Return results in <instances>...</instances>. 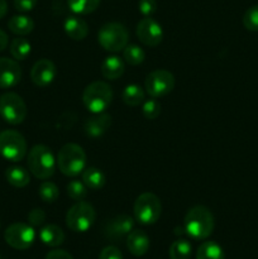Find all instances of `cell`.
Instances as JSON below:
<instances>
[{
  "mask_svg": "<svg viewBox=\"0 0 258 259\" xmlns=\"http://www.w3.org/2000/svg\"><path fill=\"white\" fill-rule=\"evenodd\" d=\"M215 227L212 212L206 206L197 205L186 212L184 219V229L187 235L196 240H204L210 237Z\"/></svg>",
  "mask_w": 258,
  "mask_h": 259,
  "instance_id": "1",
  "label": "cell"
},
{
  "mask_svg": "<svg viewBox=\"0 0 258 259\" xmlns=\"http://www.w3.org/2000/svg\"><path fill=\"white\" fill-rule=\"evenodd\" d=\"M27 164L33 176L39 180H47L55 174L57 161L50 147L37 144L28 153Z\"/></svg>",
  "mask_w": 258,
  "mask_h": 259,
  "instance_id": "2",
  "label": "cell"
},
{
  "mask_svg": "<svg viewBox=\"0 0 258 259\" xmlns=\"http://www.w3.org/2000/svg\"><path fill=\"white\" fill-rule=\"evenodd\" d=\"M58 169L67 177H75L82 174L86 167V153L82 147L76 143H67L58 151Z\"/></svg>",
  "mask_w": 258,
  "mask_h": 259,
  "instance_id": "3",
  "label": "cell"
},
{
  "mask_svg": "<svg viewBox=\"0 0 258 259\" xmlns=\"http://www.w3.org/2000/svg\"><path fill=\"white\" fill-rule=\"evenodd\" d=\"M113 101V90L104 81H94L89 83L82 93V103L93 114L104 113Z\"/></svg>",
  "mask_w": 258,
  "mask_h": 259,
  "instance_id": "4",
  "label": "cell"
},
{
  "mask_svg": "<svg viewBox=\"0 0 258 259\" xmlns=\"http://www.w3.org/2000/svg\"><path fill=\"white\" fill-rule=\"evenodd\" d=\"M129 33L121 23L110 22L104 24L98 33V42L101 47L109 52L116 53L126 47Z\"/></svg>",
  "mask_w": 258,
  "mask_h": 259,
  "instance_id": "5",
  "label": "cell"
},
{
  "mask_svg": "<svg viewBox=\"0 0 258 259\" xmlns=\"http://www.w3.org/2000/svg\"><path fill=\"white\" fill-rule=\"evenodd\" d=\"M96 211L88 201H77L66 214V225L75 233H85L94 225Z\"/></svg>",
  "mask_w": 258,
  "mask_h": 259,
  "instance_id": "6",
  "label": "cell"
},
{
  "mask_svg": "<svg viewBox=\"0 0 258 259\" xmlns=\"http://www.w3.org/2000/svg\"><path fill=\"white\" fill-rule=\"evenodd\" d=\"M161 212V200L152 192L139 195L134 202V217L143 225H152L158 222Z\"/></svg>",
  "mask_w": 258,
  "mask_h": 259,
  "instance_id": "7",
  "label": "cell"
},
{
  "mask_svg": "<svg viewBox=\"0 0 258 259\" xmlns=\"http://www.w3.org/2000/svg\"><path fill=\"white\" fill-rule=\"evenodd\" d=\"M27 154V142L17 131L0 133V156L10 162H19Z\"/></svg>",
  "mask_w": 258,
  "mask_h": 259,
  "instance_id": "8",
  "label": "cell"
},
{
  "mask_svg": "<svg viewBox=\"0 0 258 259\" xmlns=\"http://www.w3.org/2000/svg\"><path fill=\"white\" fill-rule=\"evenodd\" d=\"M28 114L24 100L15 93H7L0 96V116L7 123L18 125L25 120Z\"/></svg>",
  "mask_w": 258,
  "mask_h": 259,
  "instance_id": "9",
  "label": "cell"
},
{
  "mask_svg": "<svg viewBox=\"0 0 258 259\" xmlns=\"http://www.w3.org/2000/svg\"><path fill=\"white\" fill-rule=\"evenodd\" d=\"M5 242L12 248L25 250L33 245L35 240L34 228L25 223H14L9 225L4 233Z\"/></svg>",
  "mask_w": 258,
  "mask_h": 259,
  "instance_id": "10",
  "label": "cell"
},
{
  "mask_svg": "<svg viewBox=\"0 0 258 259\" xmlns=\"http://www.w3.org/2000/svg\"><path fill=\"white\" fill-rule=\"evenodd\" d=\"M144 86L151 98H162L174 90L175 76L167 70H154L146 77Z\"/></svg>",
  "mask_w": 258,
  "mask_h": 259,
  "instance_id": "11",
  "label": "cell"
},
{
  "mask_svg": "<svg viewBox=\"0 0 258 259\" xmlns=\"http://www.w3.org/2000/svg\"><path fill=\"white\" fill-rule=\"evenodd\" d=\"M137 37L147 47H157L163 39V29L152 17H144L137 24Z\"/></svg>",
  "mask_w": 258,
  "mask_h": 259,
  "instance_id": "12",
  "label": "cell"
},
{
  "mask_svg": "<svg viewBox=\"0 0 258 259\" xmlns=\"http://www.w3.org/2000/svg\"><path fill=\"white\" fill-rule=\"evenodd\" d=\"M57 75L56 65L48 58H42L33 65L30 70V80L38 88H46L55 81Z\"/></svg>",
  "mask_w": 258,
  "mask_h": 259,
  "instance_id": "13",
  "label": "cell"
},
{
  "mask_svg": "<svg viewBox=\"0 0 258 259\" xmlns=\"http://www.w3.org/2000/svg\"><path fill=\"white\" fill-rule=\"evenodd\" d=\"M134 220L129 215H118L113 219L108 220L104 228V234L111 240H119L128 235L133 230Z\"/></svg>",
  "mask_w": 258,
  "mask_h": 259,
  "instance_id": "14",
  "label": "cell"
},
{
  "mask_svg": "<svg viewBox=\"0 0 258 259\" xmlns=\"http://www.w3.org/2000/svg\"><path fill=\"white\" fill-rule=\"evenodd\" d=\"M22 78V68L15 60L0 57V89L17 86Z\"/></svg>",
  "mask_w": 258,
  "mask_h": 259,
  "instance_id": "15",
  "label": "cell"
},
{
  "mask_svg": "<svg viewBox=\"0 0 258 259\" xmlns=\"http://www.w3.org/2000/svg\"><path fill=\"white\" fill-rule=\"evenodd\" d=\"M111 125V116L109 114H94V116L89 118L85 121V129L86 136H89L90 138H99V137L103 136Z\"/></svg>",
  "mask_w": 258,
  "mask_h": 259,
  "instance_id": "16",
  "label": "cell"
},
{
  "mask_svg": "<svg viewBox=\"0 0 258 259\" xmlns=\"http://www.w3.org/2000/svg\"><path fill=\"white\" fill-rule=\"evenodd\" d=\"M65 33L73 40H82L89 34V25L78 15H71L63 23Z\"/></svg>",
  "mask_w": 258,
  "mask_h": 259,
  "instance_id": "17",
  "label": "cell"
},
{
  "mask_svg": "<svg viewBox=\"0 0 258 259\" xmlns=\"http://www.w3.org/2000/svg\"><path fill=\"white\" fill-rule=\"evenodd\" d=\"M126 247L136 257H142L149 249V238L143 230H132L126 238Z\"/></svg>",
  "mask_w": 258,
  "mask_h": 259,
  "instance_id": "18",
  "label": "cell"
},
{
  "mask_svg": "<svg viewBox=\"0 0 258 259\" xmlns=\"http://www.w3.org/2000/svg\"><path fill=\"white\" fill-rule=\"evenodd\" d=\"M101 75L108 80H118L125 71L124 61L118 56H108L101 63Z\"/></svg>",
  "mask_w": 258,
  "mask_h": 259,
  "instance_id": "19",
  "label": "cell"
},
{
  "mask_svg": "<svg viewBox=\"0 0 258 259\" xmlns=\"http://www.w3.org/2000/svg\"><path fill=\"white\" fill-rule=\"evenodd\" d=\"M39 239L47 247H60L65 242V233L58 225L48 224L39 230Z\"/></svg>",
  "mask_w": 258,
  "mask_h": 259,
  "instance_id": "20",
  "label": "cell"
},
{
  "mask_svg": "<svg viewBox=\"0 0 258 259\" xmlns=\"http://www.w3.org/2000/svg\"><path fill=\"white\" fill-rule=\"evenodd\" d=\"M8 28H9L10 32L17 35H27L34 29V22L28 15H14L8 22Z\"/></svg>",
  "mask_w": 258,
  "mask_h": 259,
  "instance_id": "21",
  "label": "cell"
},
{
  "mask_svg": "<svg viewBox=\"0 0 258 259\" xmlns=\"http://www.w3.org/2000/svg\"><path fill=\"white\" fill-rule=\"evenodd\" d=\"M5 179L13 187H17V189H23L28 186L30 182L29 172L20 166L8 167L5 171Z\"/></svg>",
  "mask_w": 258,
  "mask_h": 259,
  "instance_id": "22",
  "label": "cell"
},
{
  "mask_svg": "<svg viewBox=\"0 0 258 259\" xmlns=\"http://www.w3.org/2000/svg\"><path fill=\"white\" fill-rule=\"evenodd\" d=\"M82 182L86 185V187L90 190H100L105 185L106 179L103 171H100L96 167H88L82 171Z\"/></svg>",
  "mask_w": 258,
  "mask_h": 259,
  "instance_id": "23",
  "label": "cell"
},
{
  "mask_svg": "<svg viewBox=\"0 0 258 259\" xmlns=\"http://www.w3.org/2000/svg\"><path fill=\"white\" fill-rule=\"evenodd\" d=\"M144 91L137 83H131L125 86L121 93V99L128 106H138L144 101Z\"/></svg>",
  "mask_w": 258,
  "mask_h": 259,
  "instance_id": "24",
  "label": "cell"
},
{
  "mask_svg": "<svg viewBox=\"0 0 258 259\" xmlns=\"http://www.w3.org/2000/svg\"><path fill=\"white\" fill-rule=\"evenodd\" d=\"M196 259H224V252L218 243L210 240L197 248Z\"/></svg>",
  "mask_w": 258,
  "mask_h": 259,
  "instance_id": "25",
  "label": "cell"
},
{
  "mask_svg": "<svg viewBox=\"0 0 258 259\" xmlns=\"http://www.w3.org/2000/svg\"><path fill=\"white\" fill-rule=\"evenodd\" d=\"M68 8L77 15H88L95 12L100 0H67Z\"/></svg>",
  "mask_w": 258,
  "mask_h": 259,
  "instance_id": "26",
  "label": "cell"
},
{
  "mask_svg": "<svg viewBox=\"0 0 258 259\" xmlns=\"http://www.w3.org/2000/svg\"><path fill=\"white\" fill-rule=\"evenodd\" d=\"M9 51L13 58H15L17 61H23L30 55L32 46H30L29 40H27L25 38H14L13 42L10 43Z\"/></svg>",
  "mask_w": 258,
  "mask_h": 259,
  "instance_id": "27",
  "label": "cell"
},
{
  "mask_svg": "<svg viewBox=\"0 0 258 259\" xmlns=\"http://www.w3.org/2000/svg\"><path fill=\"white\" fill-rule=\"evenodd\" d=\"M191 250V244L186 239H177L169 247L168 255L171 259H190Z\"/></svg>",
  "mask_w": 258,
  "mask_h": 259,
  "instance_id": "28",
  "label": "cell"
},
{
  "mask_svg": "<svg viewBox=\"0 0 258 259\" xmlns=\"http://www.w3.org/2000/svg\"><path fill=\"white\" fill-rule=\"evenodd\" d=\"M123 58L131 66H138L143 63L144 58H146V52L143 51V48L137 45H126V47L123 50Z\"/></svg>",
  "mask_w": 258,
  "mask_h": 259,
  "instance_id": "29",
  "label": "cell"
},
{
  "mask_svg": "<svg viewBox=\"0 0 258 259\" xmlns=\"http://www.w3.org/2000/svg\"><path fill=\"white\" fill-rule=\"evenodd\" d=\"M38 194L42 201L48 202V204H52V202L57 201L58 196H60V190L56 186L53 182L51 181H45L40 184L39 190H38Z\"/></svg>",
  "mask_w": 258,
  "mask_h": 259,
  "instance_id": "30",
  "label": "cell"
},
{
  "mask_svg": "<svg viewBox=\"0 0 258 259\" xmlns=\"http://www.w3.org/2000/svg\"><path fill=\"white\" fill-rule=\"evenodd\" d=\"M67 195L73 200V201H82L88 195V187L82 181L72 180L67 185Z\"/></svg>",
  "mask_w": 258,
  "mask_h": 259,
  "instance_id": "31",
  "label": "cell"
},
{
  "mask_svg": "<svg viewBox=\"0 0 258 259\" xmlns=\"http://www.w3.org/2000/svg\"><path fill=\"white\" fill-rule=\"evenodd\" d=\"M243 25L250 32H258V4L250 7L243 15Z\"/></svg>",
  "mask_w": 258,
  "mask_h": 259,
  "instance_id": "32",
  "label": "cell"
},
{
  "mask_svg": "<svg viewBox=\"0 0 258 259\" xmlns=\"http://www.w3.org/2000/svg\"><path fill=\"white\" fill-rule=\"evenodd\" d=\"M142 113H143V116L146 119L153 120V119H156L157 116L161 114V104H159L154 98L143 101Z\"/></svg>",
  "mask_w": 258,
  "mask_h": 259,
  "instance_id": "33",
  "label": "cell"
},
{
  "mask_svg": "<svg viewBox=\"0 0 258 259\" xmlns=\"http://www.w3.org/2000/svg\"><path fill=\"white\" fill-rule=\"evenodd\" d=\"M138 9L143 17H152L157 12V0H139Z\"/></svg>",
  "mask_w": 258,
  "mask_h": 259,
  "instance_id": "34",
  "label": "cell"
},
{
  "mask_svg": "<svg viewBox=\"0 0 258 259\" xmlns=\"http://www.w3.org/2000/svg\"><path fill=\"white\" fill-rule=\"evenodd\" d=\"M46 220V212L42 209H33L28 214V223L34 227H40Z\"/></svg>",
  "mask_w": 258,
  "mask_h": 259,
  "instance_id": "35",
  "label": "cell"
},
{
  "mask_svg": "<svg viewBox=\"0 0 258 259\" xmlns=\"http://www.w3.org/2000/svg\"><path fill=\"white\" fill-rule=\"evenodd\" d=\"M99 259H123V254L119 250V248L114 247V245H109L101 250Z\"/></svg>",
  "mask_w": 258,
  "mask_h": 259,
  "instance_id": "36",
  "label": "cell"
},
{
  "mask_svg": "<svg viewBox=\"0 0 258 259\" xmlns=\"http://www.w3.org/2000/svg\"><path fill=\"white\" fill-rule=\"evenodd\" d=\"M38 0H14V8L20 13H28L37 5Z\"/></svg>",
  "mask_w": 258,
  "mask_h": 259,
  "instance_id": "37",
  "label": "cell"
},
{
  "mask_svg": "<svg viewBox=\"0 0 258 259\" xmlns=\"http://www.w3.org/2000/svg\"><path fill=\"white\" fill-rule=\"evenodd\" d=\"M46 259H73L72 255L68 252L62 249H55L51 250L47 255H46Z\"/></svg>",
  "mask_w": 258,
  "mask_h": 259,
  "instance_id": "38",
  "label": "cell"
},
{
  "mask_svg": "<svg viewBox=\"0 0 258 259\" xmlns=\"http://www.w3.org/2000/svg\"><path fill=\"white\" fill-rule=\"evenodd\" d=\"M8 43H9V37L4 30L0 29V52L8 47Z\"/></svg>",
  "mask_w": 258,
  "mask_h": 259,
  "instance_id": "39",
  "label": "cell"
},
{
  "mask_svg": "<svg viewBox=\"0 0 258 259\" xmlns=\"http://www.w3.org/2000/svg\"><path fill=\"white\" fill-rule=\"evenodd\" d=\"M8 13V4L5 0H0V19H3V18L7 15Z\"/></svg>",
  "mask_w": 258,
  "mask_h": 259,
  "instance_id": "40",
  "label": "cell"
},
{
  "mask_svg": "<svg viewBox=\"0 0 258 259\" xmlns=\"http://www.w3.org/2000/svg\"><path fill=\"white\" fill-rule=\"evenodd\" d=\"M0 259H2V257H0Z\"/></svg>",
  "mask_w": 258,
  "mask_h": 259,
  "instance_id": "41",
  "label": "cell"
}]
</instances>
